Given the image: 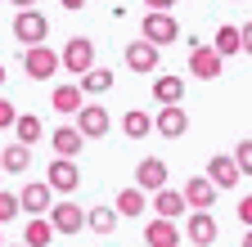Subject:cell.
Segmentation results:
<instances>
[{
	"mask_svg": "<svg viewBox=\"0 0 252 247\" xmlns=\"http://www.w3.org/2000/svg\"><path fill=\"white\" fill-rule=\"evenodd\" d=\"M140 32H144V41H149V45L162 50V45H171V41L180 36V23L171 18V9H149V14H144V23H140Z\"/></svg>",
	"mask_w": 252,
	"mask_h": 247,
	"instance_id": "obj_1",
	"label": "cell"
},
{
	"mask_svg": "<svg viewBox=\"0 0 252 247\" xmlns=\"http://www.w3.org/2000/svg\"><path fill=\"white\" fill-rule=\"evenodd\" d=\"M59 68H63V63H59V54H54L45 41H41V45H27V50H23V72H27L32 81H50Z\"/></svg>",
	"mask_w": 252,
	"mask_h": 247,
	"instance_id": "obj_2",
	"label": "cell"
},
{
	"mask_svg": "<svg viewBox=\"0 0 252 247\" xmlns=\"http://www.w3.org/2000/svg\"><path fill=\"white\" fill-rule=\"evenodd\" d=\"M220 72H225V58H220L212 45H203V41L189 45V77H198V81H216Z\"/></svg>",
	"mask_w": 252,
	"mask_h": 247,
	"instance_id": "obj_3",
	"label": "cell"
},
{
	"mask_svg": "<svg viewBox=\"0 0 252 247\" xmlns=\"http://www.w3.org/2000/svg\"><path fill=\"white\" fill-rule=\"evenodd\" d=\"M14 36H18V45L27 50V45H41L45 36H50V23H45V14L32 5V9H18V18H14Z\"/></svg>",
	"mask_w": 252,
	"mask_h": 247,
	"instance_id": "obj_4",
	"label": "cell"
},
{
	"mask_svg": "<svg viewBox=\"0 0 252 247\" xmlns=\"http://www.w3.org/2000/svg\"><path fill=\"white\" fill-rule=\"evenodd\" d=\"M45 184L54 193H77V184H81V171H77V158H59L54 153V162H50V175H45Z\"/></svg>",
	"mask_w": 252,
	"mask_h": 247,
	"instance_id": "obj_5",
	"label": "cell"
},
{
	"mask_svg": "<svg viewBox=\"0 0 252 247\" xmlns=\"http://www.w3.org/2000/svg\"><path fill=\"white\" fill-rule=\"evenodd\" d=\"M50 225H54V234H81L86 229V207H77V202H50Z\"/></svg>",
	"mask_w": 252,
	"mask_h": 247,
	"instance_id": "obj_6",
	"label": "cell"
},
{
	"mask_svg": "<svg viewBox=\"0 0 252 247\" xmlns=\"http://www.w3.org/2000/svg\"><path fill=\"white\" fill-rule=\"evenodd\" d=\"M59 63L68 68V72H77V77H81V72H86V68L94 63V41H90V36H72L68 45H63Z\"/></svg>",
	"mask_w": 252,
	"mask_h": 247,
	"instance_id": "obj_7",
	"label": "cell"
},
{
	"mask_svg": "<svg viewBox=\"0 0 252 247\" xmlns=\"http://www.w3.org/2000/svg\"><path fill=\"white\" fill-rule=\"evenodd\" d=\"M108 126H113L108 108H99V104H81V108H77V131H81L86 139H99V135H108Z\"/></svg>",
	"mask_w": 252,
	"mask_h": 247,
	"instance_id": "obj_8",
	"label": "cell"
},
{
	"mask_svg": "<svg viewBox=\"0 0 252 247\" xmlns=\"http://www.w3.org/2000/svg\"><path fill=\"white\" fill-rule=\"evenodd\" d=\"M180 193H185V207H189V211H207V207L216 202V193H220V189H216L207 175H189Z\"/></svg>",
	"mask_w": 252,
	"mask_h": 247,
	"instance_id": "obj_9",
	"label": "cell"
},
{
	"mask_svg": "<svg viewBox=\"0 0 252 247\" xmlns=\"http://www.w3.org/2000/svg\"><path fill=\"white\" fill-rule=\"evenodd\" d=\"M153 131L162 135V139H180V135L189 131V112H185L180 104H162V112L153 117Z\"/></svg>",
	"mask_w": 252,
	"mask_h": 247,
	"instance_id": "obj_10",
	"label": "cell"
},
{
	"mask_svg": "<svg viewBox=\"0 0 252 247\" xmlns=\"http://www.w3.org/2000/svg\"><path fill=\"white\" fill-rule=\"evenodd\" d=\"M144 243H149V247H180L185 234L176 229V220H167V216H153V220L144 225Z\"/></svg>",
	"mask_w": 252,
	"mask_h": 247,
	"instance_id": "obj_11",
	"label": "cell"
},
{
	"mask_svg": "<svg viewBox=\"0 0 252 247\" xmlns=\"http://www.w3.org/2000/svg\"><path fill=\"white\" fill-rule=\"evenodd\" d=\"M50 202H54V189H50L45 180L23 184V193H18V207H23L27 216H45V211H50Z\"/></svg>",
	"mask_w": 252,
	"mask_h": 247,
	"instance_id": "obj_12",
	"label": "cell"
},
{
	"mask_svg": "<svg viewBox=\"0 0 252 247\" xmlns=\"http://www.w3.org/2000/svg\"><path fill=\"white\" fill-rule=\"evenodd\" d=\"M216 234H220V229H216V220H212L207 211H189V220H185V238L194 243V247H212Z\"/></svg>",
	"mask_w": 252,
	"mask_h": 247,
	"instance_id": "obj_13",
	"label": "cell"
},
{
	"mask_svg": "<svg viewBox=\"0 0 252 247\" xmlns=\"http://www.w3.org/2000/svg\"><path fill=\"white\" fill-rule=\"evenodd\" d=\"M203 175L216 184V189H234V184H239V166H234L230 153H216V158L207 162V171H203Z\"/></svg>",
	"mask_w": 252,
	"mask_h": 247,
	"instance_id": "obj_14",
	"label": "cell"
},
{
	"mask_svg": "<svg viewBox=\"0 0 252 247\" xmlns=\"http://www.w3.org/2000/svg\"><path fill=\"white\" fill-rule=\"evenodd\" d=\"M113 211H117V216H126V220L144 216V211H149V198H144V189H140V184H126V189L117 193V202H113Z\"/></svg>",
	"mask_w": 252,
	"mask_h": 247,
	"instance_id": "obj_15",
	"label": "cell"
},
{
	"mask_svg": "<svg viewBox=\"0 0 252 247\" xmlns=\"http://www.w3.org/2000/svg\"><path fill=\"white\" fill-rule=\"evenodd\" d=\"M126 68H131V72H153L158 68V45H149L144 36L131 41V45H126Z\"/></svg>",
	"mask_w": 252,
	"mask_h": 247,
	"instance_id": "obj_16",
	"label": "cell"
},
{
	"mask_svg": "<svg viewBox=\"0 0 252 247\" xmlns=\"http://www.w3.org/2000/svg\"><path fill=\"white\" fill-rule=\"evenodd\" d=\"M135 184H140L144 193L162 189V184H167V162H162V158H144V162L135 166Z\"/></svg>",
	"mask_w": 252,
	"mask_h": 247,
	"instance_id": "obj_17",
	"label": "cell"
},
{
	"mask_svg": "<svg viewBox=\"0 0 252 247\" xmlns=\"http://www.w3.org/2000/svg\"><path fill=\"white\" fill-rule=\"evenodd\" d=\"M158 216H167V220H176V216H185L189 207H185V193L180 189H167V184H162V189H153V202H149Z\"/></svg>",
	"mask_w": 252,
	"mask_h": 247,
	"instance_id": "obj_18",
	"label": "cell"
},
{
	"mask_svg": "<svg viewBox=\"0 0 252 247\" xmlns=\"http://www.w3.org/2000/svg\"><path fill=\"white\" fill-rule=\"evenodd\" d=\"M50 144H54V153H59V158H77V153L86 148V135H81L77 126H59V131L50 135Z\"/></svg>",
	"mask_w": 252,
	"mask_h": 247,
	"instance_id": "obj_19",
	"label": "cell"
},
{
	"mask_svg": "<svg viewBox=\"0 0 252 247\" xmlns=\"http://www.w3.org/2000/svg\"><path fill=\"white\" fill-rule=\"evenodd\" d=\"M81 95H108V90H113V72L108 68H99V63H90L86 72H81Z\"/></svg>",
	"mask_w": 252,
	"mask_h": 247,
	"instance_id": "obj_20",
	"label": "cell"
},
{
	"mask_svg": "<svg viewBox=\"0 0 252 247\" xmlns=\"http://www.w3.org/2000/svg\"><path fill=\"white\" fill-rule=\"evenodd\" d=\"M153 99L158 104H180L185 99V77H153Z\"/></svg>",
	"mask_w": 252,
	"mask_h": 247,
	"instance_id": "obj_21",
	"label": "cell"
},
{
	"mask_svg": "<svg viewBox=\"0 0 252 247\" xmlns=\"http://www.w3.org/2000/svg\"><path fill=\"white\" fill-rule=\"evenodd\" d=\"M50 104H54V112H63V117H77V108L86 104V95H81V85H59L54 95H50Z\"/></svg>",
	"mask_w": 252,
	"mask_h": 247,
	"instance_id": "obj_22",
	"label": "cell"
},
{
	"mask_svg": "<svg viewBox=\"0 0 252 247\" xmlns=\"http://www.w3.org/2000/svg\"><path fill=\"white\" fill-rule=\"evenodd\" d=\"M23 243H27V247H50V243H54V225H50V216H32L27 229H23Z\"/></svg>",
	"mask_w": 252,
	"mask_h": 247,
	"instance_id": "obj_23",
	"label": "cell"
},
{
	"mask_svg": "<svg viewBox=\"0 0 252 247\" xmlns=\"http://www.w3.org/2000/svg\"><path fill=\"white\" fill-rule=\"evenodd\" d=\"M0 166H5L9 175H23V171L32 166V144H23V139H18V144H9L5 153H0Z\"/></svg>",
	"mask_w": 252,
	"mask_h": 247,
	"instance_id": "obj_24",
	"label": "cell"
},
{
	"mask_svg": "<svg viewBox=\"0 0 252 247\" xmlns=\"http://www.w3.org/2000/svg\"><path fill=\"white\" fill-rule=\"evenodd\" d=\"M212 50H216L220 58H234V54H239V23H220V27H216Z\"/></svg>",
	"mask_w": 252,
	"mask_h": 247,
	"instance_id": "obj_25",
	"label": "cell"
},
{
	"mask_svg": "<svg viewBox=\"0 0 252 247\" xmlns=\"http://www.w3.org/2000/svg\"><path fill=\"white\" fill-rule=\"evenodd\" d=\"M23 144H36V139H45V126H41V117L36 112H23V117H14V126H9Z\"/></svg>",
	"mask_w": 252,
	"mask_h": 247,
	"instance_id": "obj_26",
	"label": "cell"
},
{
	"mask_svg": "<svg viewBox=\"0 0 252 247\" xmlns=\"http://www.w3.org/2000/svg\"><path fill=\"white\" fill-rule=\"evenodd\" d=\"M149 131H153V117H149L144 108H131V112L122 117V135H131V139H144Z\"/></svg>",
	"mask_w": 252,
	"mask_h": 247,
	"instance_id": "obj_27",
	"label": "cell"
},
{
	"mask_svg": "<svg viewBox=\"0 0 252 247\" xmlns=\"http://www.w3.org/2000/svg\"><path fill=\"white\" fill-rule=\"evenodd\" d=\"M86 229L113 234V229H117V211H113V207H90V211H86Z\"/></svg>",
	"mask_w": 252,
	"mask_h": 247,
	"instance_id": "obj_28",
	"label": "cell"
},
{
	"mask_svg": "<svg viewBox=\"0 0 252 247\" xmlns=\"http://www.w3.org/2000/svg\"><path fill=\"white\" fill-rule=\"evenodd\" d=\"M14 216H23V207H18V193H9V189H0V225H9Z\"/></svg>",
	"mask_w": 252,
	"mask_h": 247,
	"instance_id": "obj_29",
	"label": "cell"
},
{
	"mask_svg": "<svg viewBox=\"0 0 252 247\" xmlns=\"http://www.w3.org/2000/svg\"><path fill=\"white\" fill-rule=\"evenodd\" d=\"M230 158H234L239 175H252V139H239V148L230 153Z\"/></svg>",
	"mask_w": 252,
	"mask_h": 247,
	"instance_id": "obj_30",
	"label": "cell"
},
{
	"mask_svg": "<svg viewBox=\"0 0 252 247\" xmlns=\"http://www.w3.org/2000/svg\"><path fill=\"white\" fill-rule=\"evenodd\" d=\"M14 117H18L14 104H9V99H0V131H9V126H14Z\"/></svg>",
	"mask_w": 252,
	"mask_h": 247,
	"instance_id": "obj_31",
	"label": "cell"
},
{
	"mask_svg": "<svg viewBox=\"0 0 252 247\" xmlns=\"http://www.w3.org/2000/svg\"><path fill=\"white\" fill-rule=\"evenodd\" d=\"M239 50H243V54H252V23H243V27H239Z\"/></svg>",
	"mask_w": 252,
	"mask_h": 247,
	"instance_id": "obj_32",
	"label": "cell"
},
{
	"mask_svg": "<svg viewBox=\"0 0 252 247\" xmlns=\"http://www.w3.org/2000/svg\"><path fill=\"white\" fill-rule=\"evenodd\" d=\"M239 220H243V225H252V193L239 202Z\"/></svg>",
	"mask_w": 252,
	"mask_h": 247,
	"instance_id": "obj_33",
	"label": "cell"
},
{
	"mask_svg": "<svg viewBox=\"0 0 252 247\" xmlns=\"http://www.w3.org/2000/svg\"><path fill=\"white\" fill-rule=\"evenodd\" d=\"M144 5H149V9H171L176 0H144Z\"/></svg>",
	"mask_w": 252,
	"mask_h": 247,
	"instance_id": "obj_34",
	"label": "cell"
},
{
	"mask_svg": "<svg viewBox=\"0 0 252 247\" xmlns=\"http://www.w3.org/2000/svg\"><path fill=\"white\" fill-rule=\"evenodd\" d=\"M63 9H86V0H59Z\"/></svg>",
	"mask_w": 252,
	"mask_h": 247,
	"instance_id": "obj_35",
	"label": "cell"
},
{
	"mask_svg": "<svg viewBox=\"0 0 252 247\" xmlns=\"http://www.w3.org/2000/svg\"><path fill=\"white\" fill-rule=\"evenodd\" d=\"M239 247H252V225H248V234H243V243Z\"/></svg>",
	"mask_w": 252,
	"mask_h": 247,
	"instance_id": "obj_36",
	"label": "cell"
},
{
	"mask_svg": "<svg viewBox=\"0 0 252 247\" xmlns=\"http://www.w3.org/2000/svg\"><path fill=\"white\" fill-rule=\"evenodd\" d=\"M14 5H18V9H32V5H36V0H14Z\"/></svg>",
	"mask_w": 252,
	"mask_h": 247,
	"instance_id": "obj_37",
	"label": "cell"
},
{
	"mask_svg": "<svg viewBox=\"0 0 252 247\" xmlns=\"http://www.w3.org/2000/svg\"><path fill=\"white\" fill-rule=\"evenodd\" d=\"M0 85H5V63H0Z\"/></svg>",
	"mask_w": 252,
	"mask_h": 247,
	"instance_id": "obj_38",
	"label": "cell"
},
{
	"mask_svg": "<svg viewBox=\"0 0 252 247\" xmlns=\"http://www.w3.org/2000/svg\"><path fill=\"white\" fill-rule=\"evenodd\" d=\"M5 247H27V243H5Z\"/></svg>",
	"mask_w": 252,
	"mask_h": 247,
	"instance_id": "obj_39",
	"label": "cell"
},
{
	"mask_svg": "<svg viewBox=\"0 0 252 247\" xmlns=\"http://www.w3.org/2000/svg\"><path fill=\"white\" fill-rule=\"evenodd\" d=\"M0 247H5V234H0Z\"/></svg>",
	"mask_w": 252,
	"mask_h": 247,
	"instance_id": "obj_40",
	"label": "cell"
},
{
	"mask_svg": "<svg viewBox=\"0 0 252 247\" xmlns=\"http://www.w3.org/2000/svg\"><path fill=\"white\" fill-rule=\"evenodd\" d=\"M144 247H149V243H144Z\"/></svg>",
	"mask_w": 252,
	"mask_h": 247,
	"instance_id": "obj_41",
	"label": "cell"
}]
</instances>
